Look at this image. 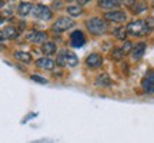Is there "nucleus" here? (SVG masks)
<instances>
[{"instance_id":"1","label":"nucleus","mask_w":154,"mask_h":143,"mask_svg":"<svg viewBox=\"0 0 154 143\" xmlns=\"http://www.w3.org/2000/svg\"><path fill=\"white\" fill-rule=\"evenodd\" d=\"M127 34H131V36H146V34L150 33L151 27L149 26V23L146 20H133V22L128 23V26L126 27Z\"/></svg>"},{"instance_id":"2","label":"nucleus","mask_w":154,"mask_h":143,"mask_svg":"<svg viewBox=\"0 0 154 143\" xmlns=\"http://www.w3.org/2000/svg\"><path fill=\"white\" fill-rule=\"evenodd\" d=\"M86 27L91 34L100 36V34H104L107 32V23L100 17H91L86 22Z\"/></svg>"},{"instance_id":"3","label":"nucleus","mask_w":154,"mask_h":143,"mask_svg":"<svg viewBox=\"0 0 154 143\" xmlns=\"http://www.w3.org/2000/svg\"><path fill=\"white\" fill-rule=\"evenodd\" d=\"M33 14L37 19H40V20H50L51 19V16H53V13H51V10H50L47 6H43V5H37L33 7Z\"/></svg>"},{"instance_id":"4","label":"nucleus","mask_w":154,"mask_h":143,"mask_svg":"<svg viewBox=\"0 0 154 143\" xmlns=\"http://www.w3.org/2000/svg\"><path fill=\"white\" fill-rule=\"evenodd\" d=\"M106 20L113 23H124L127 19V14L123 10H110L104 14Z\"/></svg>"},{"instance_id":"5","label":"nucleus","mask_w":154,"mask_h":143,"mask_svg":"<svg viewBox=\"0 0 154 143\" xmlns=\"http://www.w3.org/2000/svg\"><path fill=\"white\" fill-rule=\"evenodd\" d=\"M73 26H74V22H73L70 17H60L53 24V29H54L56 32H66L69 29H72Z\"/></svg>"},{"instance_id":"6","label":"nucleus","mask_w":154,"mask_h":143,"mask_svg":"<svg viewBox=\"0 0 154 143\" xmlns=\"http://www.w3.org/2000/svg\"><path fill=\"white\" fill-rule=\"evenodd\" d=\"M141 86H143V90L146 93H154V72L150 70L146 77L143 79V82H141Z\"/></svg>"},{"instance_id":"7","label":"nucleus","mask_w":154,"mask_h":143,"mask_svg":"<svg viewBox=\"0 0 154 143\" xmlns=\"http://www.w3.org/2000/svg\"><path fill=\"white\" fill-rule=\"evenodd\" d=\"M27 40L29 42H32V43H34V44H42L47 40V34L44 33V32L33 30V32L27 33Z\"/></svg>"},{"instance_id":"8","label":"nucleus","mask_w":154,"mask_h":143,"mask_svg":"<svg viewBox=\"0 0 154 143\" xmlns=\"http://www.w3.org/2000/svg\"><path fill=\"white\" fill-rule=\"evenodd\" d=\"M19 36V30L14 26H7L3 30H0V40H13L17 39Z\"/></svg>"},{"instance_id":"9","label":"nucleus","mask_w":154,"mask_h":143,"mask_svg":"<svg viewBox=\"0 0 154 143\" xmlns=\"http://www.w3.org/2000/svg\"><path fill=\"white\" fill-rule=\"evenodd\" d=\"M94 84L96 86H99V87H111V84H113V80H111L110 75H107V73H101L99 76L94 79Z\"/></svg>"},{"instance_id":"10","label":"nucleus","mask_w":154,"mask_h":143,"mask_svg":"<svg viewBox=\"0 0 154 143\" xmlns=\"http://www.w3.org/2000/svg\"><path fill=\"white\" fill-rule=\"evenodd\" d=\"M70 43H72L73 47H82L83 44L86 43V37H84V33L80 32V30H76L73 32L72 36H70Z\"/></svg>"},{"instance_id":"11","label":"nucleus","mask_w":154,"mask_h":143,"mask_svg":"<svg viewBox=\"0 0 154 143\" xmlns=\"http://www.w3.org/2000/svg\"><path fill=\"white\" fill-rule=\"evenodd\" d=\"M36 65H37V67L43 69V70H53V69H54L56 62L53 60V59H50L49 56H46V57H40V59H37V60H36Z\"/></svg>"},{"instance_id":"12","label":"nucleus","mask_w":154,"mask_h":143,"mask_svg":"<svg viewBox=\"0 0 154 143\" xmlns=\"http://www.w3.org/2000/svg\"><path fill=\"white\" fill-rule=\"evenodd\" d=\"M63 60H64V65L66 66H70V67H76L79 65V57H77L73 52H63Z\"/></svg>"},{"instance_id":"13","label":"nucleus","mask_w":154,"mask_h":143,"mask_svg":"<svg viewBox=\"0 0 154 143\" xmlns=\"http://www.w3.org/2000/svg\"><path fill=\"white\" fill-rule=\"evenodd\" d=\"M86 65L90 67H99L103 65V57H101V55H99V53H91V55L87 56Z\"/></svg>"},{"instance_id":"14","label":"nucleus","mask_w":154,"mask_h":143,"mask_svg":"<svg viewBox=\"0 0 154 143\" xmlns=\"http://www.w3.org/2000/svg\"><path fill=\"white\" fill-rule=\"evenodd\" d=\"M146 47H147V44L143 43V42H140V43H137L136 46H133V50H131L133 57H134L136 60H140V59H141V57L144 56Z\"/></svg>"},{"instance_id":"15","label":"nucleus","mask_w":154,"mask_h":143,"mask_svg":"<svg viewBox=\"0 0 154 143\" xmlns=\"http://www.w3.org/2000/svg\"><path fill=\"white\" fill-rule=\"evenodd\" d=\"M120 5V0H99V6L106 10H116Z\"/></svg>"},{"instance_id":"16","label":"nucleus","mask_w":154,"mask_h":143,"mask_svg":"<svg viewBox=\"0 0 154 143\" xmlns=\"http://www.w3.org/2000/svg\"><path fill=\"white\" fill-rule=\"evenodd\" d=\"M42 52H43L46 56H53L57 52V46H56V43H53V42H44L43 44H42Z\"/></svg>"},{"instance_id":"17","label":"nucleus","mask_w":154,"mask_h":143,"mask_svg":"<svg viewBox=\"0 0 154 143\" xmlns=\"http://www.w3.org/2000/svg\"><path fill=\"white\" fill-rule=\"evenodd\" d=\"M32 10H33V5L29 3V2H22L19 5V7H17V13L20 16H27V14H30Z\"/></svg>"},{"instance_id":"18","label":"nucleus","mask_w":154,"mask_h":143,"mask_svg":"<svg viewBox=\"0 0 154 143\" xmlns=\"http://www.w3.org/2000/svg\"><path fill=\"white\" fill-rule=\"evenodd\" d=\"M14 57H16V60L22 62V63H32V55L27 53V52H16L14 53Z\"/></svg>"},{"instance_id":"19","label":"nucleus","mask_w":154,"mask_h":143,"mask_svg":"<svg viewBox=\"0 0 154 143\" xmlns=\"http://www.w3.org/2000/svg\"><path fill=\"white\" fill-rule=\"evenodd\" d=\"M67 13L72 17H79L83 14V7L80 5H73L67 7Z\"/></svg>"},{"instance_id":"20","label":"nucleus","mask_w":154,"mask_h":143,"mask_svg":"<svg viewBox=\"0 0 154 143\" xmlns=\"http://www.w3.org/2000/svg\"><path fill=\"white\" fill-rule=\"evenodd\" d=\"M113 34H114L116 39H119V40H124V39H126V36H127V30H126V27H121V26H120V27L114 29Z\"/></svg>"},{"instance_id":"21","label":"nucleus","mask_w":154,"mask_h":143,"mask_svg":"<svg viewBox=\"0 0 154 143\" xmlns=\"http://www.w3.org/2000/svg\"><path fill=\"white\" fill-rule=\"evenodd\" d=\"M123 56H124V53H123L121 47H114V50H113V57H114V60H121Z\"/></svg>"},{"instance_id":"22","label":"nucleus","mask_w":154,"mask_h":143,"mask_svg":"<svg viewBox=\"0 0 154 143\" xmlns=\"http://www.w3.org/2000/svg\"><path fill=\"white\" fill-rule=\"evenodd\" d=\"M121 50H123V53H124V55H128V53H131L133 44L130 43V42H126V43H124V46L121 47Z\"/></svg>"},{"instance_id":"23","label":"nucleus","mask_w":154,"mask_h":143,"mask_svg":"<svg viewBox=\"0 0 154 143\" xmlns=\"http://www.w3.org/2000/svg\"><path fill=\"white\" fill-rule=\"evenodd\" d=\"M32 79H33L34 82H38V83H43V84H46V83H47V80H46V79H44V77L36 76V75H33V76H32Z\"/></svg>"},{"instance_id":"24","label":"nucleus","mask_w":154,"mask_h":143,"mask_svg":"<svg viewBox=\"0 0 154 143\" xmlns=\"http://www.w3.org/2000/svg\"><path fill=\"white\" fill-rule=\"evenodd\" d=\"M76 2H77V3H79L80 6H83V5H86V3H87L88 0H76Z\"/></svg>"},{"instance_id":"25","label":"nucleus","mask_w":154,"mask_h":143,"mask_svg":"<svg viewBox=\"0 0 154 143\" xmlns=\"http://www.w3.org/2000/svg\"><path fill=\"white\" fill-rule=\"evenodd\" d=\"M124 2H127V5H134V2H136V0H124Z\"/></svg>"},{"instance_id":"26","label":"nucleus","mask_w":154,"mask_h":143,"mask_svg":"<svg viewBox=\"0 0 154 143\" xmlns=\"http://www.w3.org/2000/svg\"><path fill=\"white\" fill-rule=\"evenodd\" d=\"M3 6H5V2H3V0H0V9H2Z\"/></svg>"},{"instance_id":"27","label":"nucleus","mask_w":154,"mask_h":143,"mask_svg":"<svg viewBox=\"0 0 154 143\" xmlns=\"http://www.w3.org/2000/svg\"><path fill=\"white\" fill-rule=\"evenodd\" d=\"M3 22V17H2V14H0V23Z\"/></svg>"}]
</instances>
